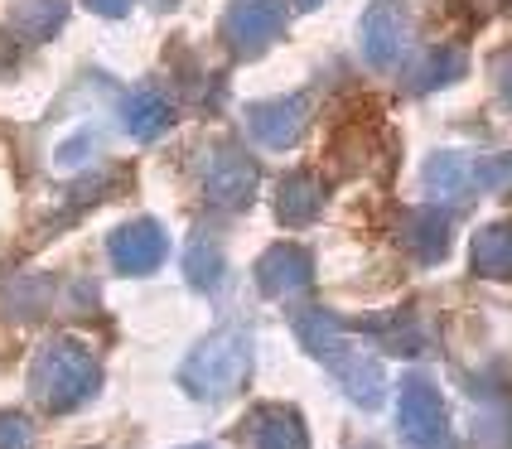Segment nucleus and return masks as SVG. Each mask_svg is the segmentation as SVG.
<instances>
[{
  "instance_id": "f257e3e1",
  "label": "nucleus",
  "mask_w": 512,
  "mask_h": 449,
  "mask_svg": "<svg viewBox=\"0 0 512 449\" xmlns=\"http://www.w3.org/2000/svg\"><path fill=\"white\" fill-rule=\"evenodd\" d=\"M295 334H300V343L310 348L319 363L339 377L343 392L353 396L363 411H377V406H382V396H387V372H382L377 358H368L353 338L343 334V324L334 314H324V309H300V314H295Z\"/></svg>"
},
{
  "instance_id": "f03ea898",
  "label": "nucleus",
  "mask_w": 512,
  "mask_h": 449,
  "mask_svg": "<svg viewBox=\"0 0 512 449\" xmlns=\"http://www.w3.org/2000/svg\"><path fill=\"white\" fill-rule=\"evenodd\" d=\"M102 387V367L87 353L83 343L73 338H54L34 353V367H29V396L49 411H73L83 406L87 396H97Z\"/></svg>"
},
{
  "instance_id": "7ed1b4c3",
  "label": "nucleus",
  "mask_w": 512,
  "mask_h": 449,
  "mask_svg": "<svg viewBox=\"0 0 512 449\" xmlns=\"http://www.w3.org/2000/svg\"><path fill=\"white\" fill-rule=\"evenodd\" d=\"M247 377H252V338L237 334V329L208 334L199 348L184 358V367H179V387L194 396V401H203V406L242 392Z\"/></svg>"
},
{
  "instance_id": "20e7f679",
  "label": "nucleus",
  "mask_w": 512,
  "mask_h": 449,
  "mask_svg": "<svg viewBox=\"0 0 512 449\" xmlns=\"http://www.w3.org/2000/svg\"><path fill=\"white\" fill-rule=\"evenodd\" d=\"M401 435L416 449H450V416L445 401L426 377H406L401 382V406H397Z\"/></svg>"
},
{
  "instance_id": "39448f33",
  "label": "nucleus",
  "mask_w": 512,
  "mask_h": 449,
  "mask_svg": "<svg viewBox=\"0 0 512 449\" xmlns=\"http://www.w3.org/2000/svg\"><path fill=\"white\" fill-rule=\"evenodd\" d=\"M285 29V0H232L223 15V39L232 54L252 58L261 49H271Z\"/></svg>"
},
{
  "instance_id": "423d86ee",
  "label": "nucleus",
  "mask_w": 512,
  "mask_h": 449,
  "mask_svg": "<svg viewBox=\"0 0 512 449\" xmlns=\"http://www.w3.org/2000/svg\"><path fill=\"white\" fill-rule=\"evenodd\" d=\"M203 194L218 208H247L256 194V165L237 145H213L203 160Z\"/></svg>"
},
{
  "instance_id": "0eeeda50",
  "label": "nucleus",
  "mask_w": 512,
  "mask_h": 449,
  "mask_svg": "<svg viewBox=\"0 0 512 449\" xmlns=\"http://www.w3.org/2000/svg\"><path fill=\"white\" fill-rule=\"evenodd\" d=\"M107 252H112V266L121 276H150L165 252H170V242H165V227L150 223V218H131V223H121L107 237Z\"/></svg>"
},
{
  "instance_id": "6e6552de",
  "label": "nucleus",
  "mask_w": 512,
  "mask_h": 449,
  "mask_svg": "<svg viewBox=\"0 0 512 449\" xmlns=\"http://www.w3.org/2000/svg\"><path fill=\"white\" fill-rule=\"evenodd\" d=\"M310 121V97H276V102H256L247 107V131L271 150H285L305 136Z\"/></svg>"
},
{
  "instance_id": "1a4fd4ad",
  "label": "nucleus",
  "mask_w": 512,
  "mask_h": 449,
  "mask_svg": "<svg viewBox=\"0 0 512 449\" xmlns=\"http://www.w3.org/2000/svg\"><path fill=\"white\" fill-rule=\"evenodd\" d=\"M363 54L377 68H392L406 54V20H401L397 0H377L368 15H363Z\"/></svg>"
},
{
  "instance_id": "9d476101",
  "label": "nucleus",
  "mask_w": 512,
  "mask_h": 449,
  "mask_svg": "<svg viewBox=\"0 0 512 449\" xmlns=\"http://www.w3.org/2000/svg\"><path fill=\"white\" fill-rule=\"evenodd\" d=\"M310 276H314V256L305 252V247H271V252L256 261V285H261V295H271V300L305 290Z\"/></svg>"
},
{
  "instance_id": "9b49d317",
  "label": "nucleus",
  "mask_w": 512,
  "mask_h": 449,
  "mask_svg": "<svg viewBox=\"0 0 512 449\" xmlns=\"http://www.w3.org/2000/svg\"><path fill=\"white\" fill-rule=\"evenodd\" d=\"M421 179H426L430 198L455 203V198H469V189L479 184V160H469V155H459V150H440V155L426 160Z\"/></svg>"
},
{
  "instance_id": "f8f14e48",
  "label": "nucleus",
  "mask_w": 512,
  "mask_h": 449,
  "mask_svg": "<svg viewBox=\"0 0 512 449\" xmlns=\"http://www.w3.org/2000/svg\"><path fill=\"white\" fill-rule=\"evenodd\" d=\"M252 449H310V430L290 406H266L252 416Z\"/></svg>"
},
{
  "instance_id": "ddd939ff",
  "label": "nucleus",
  "mask_w": 512,
  "mask_h": 449,
  "mask_svg": "<svg viewBox=\"0 0 512 449\" xmlns=\"http://www.w3.org/2000/svg\"><path fill=\"white\" fill-rule=\"evenodd\" d=\"M401 242H406V252L416 261H440L445 247H450V218L435 213V208H416L401 223Z\"/></svg>"
},
{
  "instance_id": "4468645a",
  "label": "nucleus",
  "mask_w": 512,
  "mask_h": 449,
  "mask_svg": "<svg viewBox=\"0 0 512 449\" xmlns=\"http://www.w3.org/2000/svg\"><path fill=\"white\" fill-rule=\"evenodd\" d=\"M324 208V184L314 174H285L276 189V218L281 223H310Z\"/></svg>"
},
{
  "instance_id": "2eb2a0df",
  "label": "nucleus",
  "mask_w": 512,
  "mask_h": 449,
  "mask_svg": "<svg viewBox=\"0 0 512 449\" xmlns=\"http://www.w3.org/2000/svg\"><path fill=\"white\" fill-rule=\"evenodd\" d=\"M170 126H174L170 97H160V92H136V97H126V131H131L136 141H160Z\"/></svg>"
},
{
  "instance_id": "dca6fc26",
  "label": "nucleus",
  "mask_w": 512,
  "mask_h": 449,
  "mask_svg": "<svg viewBox=\"0 0 512 449\" xmlns=\"http://www.w3.org/2000/svg\"><path fill=\"white\" fill-rule=\"evenodd\" d=\"M474 271L493 281H512V223H493L474 237Z\"/></svg>"
},
{
  "instance_id": "f3484780",
  "label": "nucleus",
  "mask_w": 512,
  "mask_h": 449,
  "mask_svg": "<svg viewBox=\"0 0 512 449\" xmlns=\"http://www.w3.org/2000/svg\"><path fill=\"white\" fill-rule=\"evenodd\" d=\"M372 334H377V343L382 348H392V353H401V358H416L421 348H426L430 338L426 329L411 319V314H392V319H372Z\"/></svg>"
},
{
  "instance_id": "a211bd4d",
  "label": "nucleus",
  "mask_w": 512,
  "mask_h": 449,
  "mask_svg": "<svg viewBox=\"0 0 512 449\" xmlns=\"http://www.w3.org/2000/svg\"><path fill=\"white\" fill-rule=\"evenodd\" d=\"M459 73H464V54H459V49H430L406 87H411V92H435V87L455 83Z\"/></svg>"
},
{
  "instance_id": "6ab92c4d",
  "label": "nucleus",
  "mask_w": 512,
  "mask_h": 449,
  "mask_svg": "<svg viewBox=\"0 0 512 449\" xmlns=\"http://www.w3.org/2000/svg\"><path fill=\"white\" fill-rule=\"evenodd\" d=\"M184 276L194 290H218L223 285V252L208 237H194L189 252H184Z\"/></svg>"
},
{
  "instance_id": "aec40b11",
  "label": "nucleus",
  "mask_w": 512,
  "mask_h": 449,
  "mask_svg": "<svg viewBox=\"0 0 512 449\" xmlns=\"http://www.w3.org/2000/svg\"><path fill=\"white\" fill-rule=\"evenodd\" d=\"M63 20V0H20L10 10V25L20 29L25 39H49Z\"/></svg>"
},
{
  "instance_id": "412c9836",
  "label": "nucleus",
  "mask_w": 512,
  "mask_h": 449,
  "mask_svg": "<svg viewBox=\"0 0 512 449\" xmlns=\"http://www.w3.org/2000/svg\"><path fill=\"white\" fill-rule=\"evenodd\" d=\"M479 184L493 189V194H512V150L493 155V160H479Z\"/></svg>"
},
{
  "instance_id": "4be33fe9",
  "label": "nucleus",
  "mask_w": 512,
  "mask_h": 449,
  "mask_svg": "<svg viewBox=\"0 0 512 449\" xmlns=\"http://www.w3.org/2000/svg\"><path fill=\"white\" fill-rule=\"evenodd\" d=\"M29 445H34V430H29L25 416L0 411V449H29Z\"/></svg>"
},
{
  "instance_id": "5701e85b",
  "label": "nucleus",
  "mask_w": 512,
  "mask_h": 449,
  "mask_svg": "<svg viewBox=\"0 0 512 449\" xmlns=\"http://www.w3.org/2000/svg\"><path fill=\"white\" fill-rule=\"evenodd\" d=\"M92 145H97V141H92V131H78V141H68L63 150H58V165H78Z\"/></svg>"
},
{
  "instance_id": "b1692460",
  "label": "nucleus",
  "mask_w": 512,
  "mask_h": 449,
  "mask_svg": "<svg viewBox=\"0 0 512 449\" xmlns=\"http://www.w3.org/2000/svg\"><path fill=\"white\" fill-rule=\"evenodd\" d=\"M493 78H498V92H503V102L512 107V49L498 58V68H493Z\"/></svg>"
},
{
  "instance_id": "393cba45",
  "label": "nucleus",
  "mask_w": 512,
  "mask_h": 449,
  "mask_svg": "<svg viewBox=\"0 0 512 449\" xmlns=\"http://www.w3.org/2000/svg\"><path fill=\"white\" fill-rule=\"evenodd\" d=\"M87 10H97V15H107V20H121L126 10H131V0H83Z\"/></svg>"
},
{
  "instance_id": "a878e982",
  "label": "nucleus",
  "mask_w": 512,
  "mask_h": 449,
  "mask_svg": "<svg viewBox=\"0 0 512 449\" xmlns=\"http://www.w3.org/2000/svg\"><path fill=\"white\" fill-rule=\"evenodd\" d=\"M459 5H464L469 15H479V20H484V15H498V10H512V0H459Z\"/></svg>"
},
{
  "instance_id": "bb28decb",
  "label": "nucleus",
  "mask_w": 512,
  "mask_h": 449,
  "mask_svg": "<svg viewBox=\"0 0 512 449\" xmlns=\"http://www.w3.org/2000/svg\"><path fill=\"white\" fill-rule=\"evenodd\" d=\"M300 5H305V10H314V5H319V0H300Z\"/></svg>"
},
{
  "instance_id": "cd10ccee",
  "label": "nucleus",
  "mask_w": 512,
  "mask_h": 449,
  "mask_svg": "<svg viewBox=\"0 0 512 449\" xmlns=\"http://www.w3.org/2000/svg\"><path fill=\"white\" fill-rule=\"evenodd\" d=\"M189 449H208V445H189Z\"/></svg>"
},
{
  "instance_id": "c85d7f7f",
  "label": "nucleus",
  "mask_w": 512,
  "mask_h": 449,
  "mask_svg": "<svg viewBox=\"0 0 512 449\" xmlns=\"http://www.w3.org/2000/svg\"><path fill=\"white\" fill-rule=\"evenodd\" d=\"M363 449H368V445H363Z\"/></svg>"
}]
</instances>
